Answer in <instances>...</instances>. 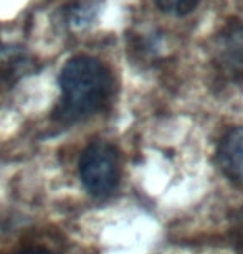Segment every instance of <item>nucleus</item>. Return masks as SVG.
<instances>
[{"label":"nucleus","instance_id":"obj_1","mask_svg":"<svg viewBox=\"0 0 243 254\" xmlns=\"http://www.w3.org/2000/svg\"><path fill=\"white\" fill-rule=\"evenodd\" d=\"M62 99L57 118L67 123L84 119L108 104L113 93V78L96 58L75 57L65 63L60 73Z\"/></svg>","mask_w":243,"mask_h":254},{"label":"nucleus","instance_id":"obj_2","mask_svg":"<svg viewBox=\"0 0 243 254\" xmlns=\"http://www.w3.org/2000/svg\"><path fill=\"white\" fill-rule=\"evenodd\" d=\"M80 179L93 196H108L119 182V154L109 142L89 144L80 157Z\"/></svg>","mask_w":243,"mask_h":254},{"label":"nucleus","instance_id":"obj_3","mask_svg":"<svg viewBox=\"0 0 243 254\" xmlns=\"http://www.w3.org/2000/svg\"><path fill=\"white\" fill-rule=\"evenodd\" d=\"M214 58L225 76L243 78V20L232 22L220 33Z\"/></svg>","mask_w":243,"mask_h":254},{"label":"nucleus","instance_id":"obj_4","mask_svg":"<svg viewBox=\"0 0 243 254\" xmlns=\"http://www.w3.org/2000/svg\"><path fill=\"white\" fill-rule=\"evenodd\" d=\"M219 164L227 177L243 184V127L232 129L220 140Z\"/></svg>","mask_w":243,"mask_h":254},{"label":"nucleus","instance_id":"obj_5","mask_svg":"<svg viewBox=\"0 0 243 254\" xmlns=\"http://www.w3.org/2000/svg\"><path fill=\"white\" fill-rule=\"evenodd\" d=\"M20 62H22V58H20L17 50L0 43V79L12 76L17 71Z\"/></svg>","mask_w":243,"mask_h":254},{"label":"nucleus","instance_id":"obj_6","mask_svg":"<svg viewBox=\"0 0 243 254\" xmlns=\"http://www.w3.org/2000/svg\"><path fill=\"white\" fill-rule=\"evenodd\" d=\"M154 2L162 12L182 17V15L194 12L200 0H154Z\"/></svg>","mask_w":243,"mask_h":254},{"label":"nucleus","instance_id":"obj_7","mask_svg":"<svg viewBox=\"0 0 243 254\" xmlns=\"http://www.w3.org/2000/svg\"><path fill=\"white\" fill-rule=\"evenodd\" d=\"M18 254H55V253H50L45 250H25V251H20Z\"/></svg>","mask_w":243,"mask_h":254}]
</instances>
